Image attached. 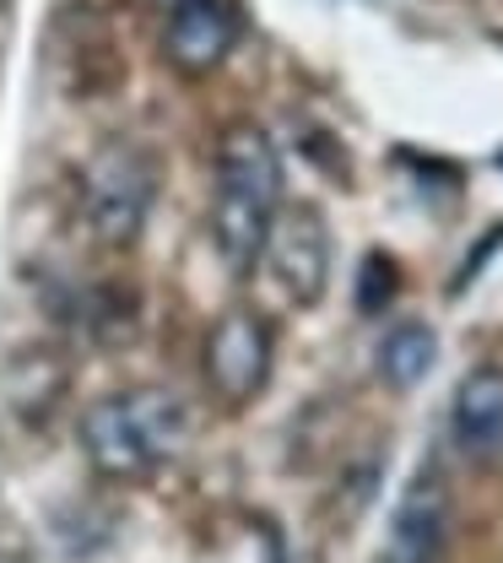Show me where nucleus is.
Wrapping results in <instances>:
<instances>
[{
	"label": "nucleus",
	"instance_id": "obj_13",
	"mask_svg": "<svg viewBox=\"0 0 503 563\" xmlns=\"http://www.w3.org/2000/svg\"><path fill=\"white\" fill-rule=\"evenodd\" d=\"M395 282H401V272H395V261H390L384 250L362 255V272H358V309L362 314H379V309L395 298Z\"/></svg>",
	"mask_w": 503,
	"mask_h": 563
},
{
	"label": "nucleus",
	"instance_id": "obj_1",
	"mask_svg": "<svg viewBox=\"0 0 503 563\" xmlns=\"http://www.w3.org/2000/svg\"><path fill=\"white\" fill-rule=\"evenodd\" d=\"M282 211V152L266 125L233 120L216 136L212 244L233 277H249L266 255L271 217Z\"/></svg>",
	"mask_w": 503,
	"mask_h": 563
},
{
	"label": "nucleus",
	"instance_id": "obj_12",
	"mask_svg": "<svg viewBox=\"0 0 503 563\" xmlns=\"http://www.w3.org/2000/svg\"><path fill=\"white\" fill-rule=\"evenodd\" d=\"M81 314H87L92 342H103V347H120V342L136 336V298H131L125 287H98Z\"/></svg>",
	"mask_w": 503,
	"mask_h": 563
},
{
	"label": "nucleus",
	"instance_id": "obj_3",
	"mask_svg": "<svg viewBox=\"0 0 503 563\" xmlns=\"http://www.w3.org/2000/svg\"><path fill=\"white\" fill-rule=\"evenodd\" d=\"M271 368H277V336H271L266 314H255V309L216 314V325L206 331V347H201V374H206V390L227 412L255 407L271 385Z\"/></svg>",
	"mask_w": 503,
	"mask_h": 563
},
{
	"label": "nucleus",
	"instance_id": "obj_11",
	"mask_svg": "<svg viewBox=\"0 0 503 563\" xmlns=\"http://www.w3.org/2000/svg\"><path fill=\"white\" fill-rule=\"evenodd\" d=\"M125 401H131V412L142 422L152 455H157L163 466L179 461L185 444H190V412H185V401H179L174 390H163V385H136V390H125Z\"/></svg>",
	"mask_w": 503,
	"mask_h": 563
},
{
	"label": "nucleus",
	"instance_id": "obj_2",
	"mask_svg": "<svg viewBox=\"0 0 503 563\" xmlns=\"http://www.w3.org/2000/svg\"><path fill=\"white\" fill-rule=\"evenodd\" d=\"M157 196V157L142 141H103L81 168V222L98 250H131Z\"/></svg>",
	"mask_w": 503,
	"mask_h": 563
},
{
	"label": "nucleus",
	"instance_id": "obj_15",
	"mask_svg": "<svg viewBox=\"0 0 503 563\" xmlns=\"http://www.w3.org/2000/svg\"><path fill=\"white\" fill-rule=\"evenodd\" d=\"M152 5H163V16H168V11H174V5H185V0H152Z\"/></svg>",
	"mask_w": 503,
	"mask_h": 563
},
{
	"label": "nucleus",
	"instance_id": "obj_7",
	"mask_svg": "<svg viewBox=\"0 0 503 563\" xmlns=\"http://www.w3.org/2000/svg\"><path fill=\"white\" fill-rule=\"evenodd\" d=\"M444 542H449V483L438 477V466H423L390 515L384 563H438Z\"/></svg>",
	"mask_w": 503,
	"mask_h": 563
},
{
	"label": "nucleus",
	"instance_id": "obj_10",
	"mask_svg": "<svg viewBox=\"0 0 503 563\" xmlns=\"http://www.w3.org/2000/svg\"><path fill=\"white\" fill-rule=\"evenodd\" d=\"M373 368H379V379H384L390 390H401V396L417 390L433 368H438V331H433L428 320H401V325H390V331L379 336Z\"/></svg>",
	"mask_w": 503,
	"mask_h": 563
},
{
	"label": "nucleus",
	"instance_id": "obj_9",
	"mask_svg": "<svg viewBox=\"0 0 503 563\" xmlns=\"http://www.w3.org/2000/svg\"><path fill=\"white\" fill-rule=\"evenodd\" d=\"M449 428H455V444L471 461H499L503 455V368H471L455 385Z\"/></svg>",
	"mask_w": 503,
	"mask_h": 563
},
{
	"label": "nucleus",
	"instance_id": "obj_14",
	"mask_svg": "<svg viewBox=\"0 0 503 563\" xmlns=\"http://www.w3.org/2000/svg\"><path fill=\"white\" fill-rule=\"evenodd\" d=\"M0 563H33L22 548H11V542H0Z\"/></svg>",
	"mask_w": 503,
	"mask_h": 563
},
{
	"label": "nucleus",
	"instance_id": "obj_8",
	"mask_svg": "<svg viewBox=\"0 0 503 563\" xmlns=\"http://www.w3.org/2000/svg\"><path fill=\"white\" fill-rule=\"evenodd\" d=\"M66 390H71V363H66L60 347H22V352H11L5 368H0V401H5V412L33 422V428H44V422L60 412Z\"/></svg>",
	"mask_w": 503,
	"mask_h": 563
},
{
	"label": "nucleus",
	"instance_id": "obj_6",
	"mask_svg": "<svg viewBox=\"0 0 503 563\" xmlns=\"http://www.w3.org/2000/svg\"><path fill=\"white\" fill-rule=\"evenodd\" d=\"M244 33V16L233 0H185L163 22V60L179 76H212Z\"/></svg>",
	"mask_w": 503,
	"mask_h": 563
},
{
	"label": "nucleus",
	"instance_id": "obj_5",
	"mask_svg": "<svg viewBox=\"0 0 503 563\" xmlns=\"http://www.w3.org/2000/svg\"><path fill=\"white\" fill-rule=\"evenodd\" d=\"M76 439H81L87 466H92L103 483H114V488H142V483L157 477V466H163V461L152 455V444H146V433H142V422H136V412H131V401H125V390L92 401V407L81 412Z\"/></svg>",
	"mask_w": 503,
	"mask_h": 563
},
{
	"label": "nucleus",
	"instance_id": "obj_4",
	"mask_svg": "<svg viewBox=\"0 0 503 563\" xmlns=\"http://www.w3.org/2000/svg\"><path fill=\"white\" fill-rule=\"evenodd\" d=\"M260 261L277 277V287L288 292V303L314 309L325 298V287H331V222H325V211L309 207V201L282 207L271 217Z\"/></svg>",
	"mask_w": 503,
	"mask_h": 563
}]
</instances>
